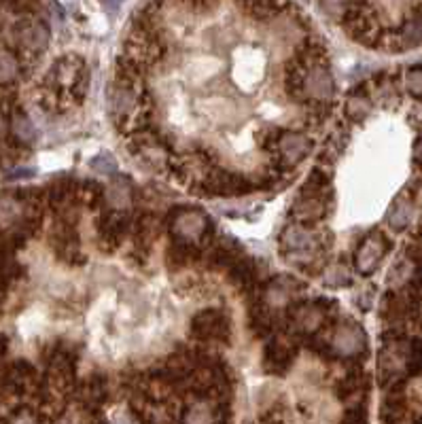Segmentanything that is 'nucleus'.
<instances>
[{"instance_id":"obj_23","label":"nucleus","mask_w":422,"mask_h":424,"mask_svg":"<svg viewBox=\"0 0 422 424\" xmlns=\"http://www.w3.org/2000/svg\"><path fill=\"white\" fill-rule=\"evenodd\" d=\"M414 159L422 164V132H420V136H418V140L414 145Z\"/></svg>"},{"instance_id":"obj_15","label":"nucleus","mask_w":422,"mask_h":424,"mask_svg":"<svg viewBox=\"0 0 422 424\" xmlns=\"http://www.w3.org/2000/svg\"><path fill=\"white\" fill-rule=\"evenodd\" d=\"M369 109H371L369 98L363 96L361 92H354V94L348 96V100H346V115H348L350 119H354V121L365 119L367 113H369Z\"/></svg>"},{"instance_id":"obj_2","label":"nucleus","mask_w":422,"mask_h":424,"mask_svg":"<svg viewBox=\"0 0 422 424\" xmlns=\"http://www.w3.org/2000/svg\"><path fill=\"white\" fill-rule=\"evenodd\" d=\"M327 348L337 356H358L367 350L365 331L356 322L346 320L333 329V335H331Z\"/></svg>"},{"instance_id":"obj_19","label":"nucleus","mask_w":422,"mask_h":424,"mask_svg":"<svg viewBox=\"0 0 422 424\" xmlns=\"http://www.w3.org/2000/svg\"><path fill=\"white\" fill-rule=\"evenodd\" d=\"M342 424H369V416H367V407L365 403H354L346 409Z\"/></svg>"},{"instance_id":"obj_7","label":"nucleus","mask_w":422,"mask_h":424,"mask_svg":"<svg viewBox=\"0 0 422 424\" xmlns=\"http://www.w3.org/2000/svg\"><path fill=\"white\" fill-rule=\"evenodd\" d=\"M295 358V346L287 337H272L263 350V365L272 373H282Z\"/></svg>"},{"instance_id":"obj_16","label":"nucleus","mask_w":422,"mask_h":424,"mask_svg":"<svg viewBox=\"0 0 422 424\" xmlns=\"http://www.w3.org/2000/svg\"><path fill=\"white\" fill-rule=\"evenodd\" d=\"M11 132L16 134V138H20L22 143H32L37 138V130L32 126V121L26 115H16L11 121Z\"/></svg>"},{"instance_id":"obj_12","label":"nucleus","mask_w":422,"mask_h":424,"mask_svg":"<svg viewBox=\"0 0 422 424\" xmlns=\"http://www.w3.org/2000/svg\"><path fill=\"white\" fill-rule=\"evenodd\" d=\"M130 200H132V181L123 174H117L107 189V202L115 210H121L130 206Z\"/></svg>"},{"instance_id":"obj_1","label":"nucleus","mask_w":422,"mask_h":424,"mask_svg":"<svg viewBox=\"0 0 422 424\" xmlns=\"http://www.w3.org/2000/svg\"><path fill=\"white\" fill-rule=\"evenodd\" d=\"M210 229L208 217L198 208H176L170 214V231L181 242H195Z\"/></svg>"},{"instance_id":"obj_20","label":"nucleus","mask_w":422,"mask_h":424,"mask_svg":"<svg viewBox=\"0 0 422 424\" xmlns=\"http://www.w3.org/2000/svg\"><path fill=\"white\" fill-rule=\"evenodd\" d=\"M325 282L329 286H335V289H342V286H348L350 284V274L344 269V267H331L327 274H325Z\"/></svg>"},{"instance_id":"obj_6","label":"nucleus","mask_w":422,"mask_h":424,"mask_svg":"<svg viewBox=\"0 0 422 424\" xmlns=\"http://www.w3.org/2000/svg\"><path fill=\"white\" fill-rule=\"evenodd\" d=\"M312 151V140L297 132H284L278 138V153L284 168H295L301 164Z\"/></svg>"},{"instance_id":"obj_11","label":"nucleus","mask_w":422,"mask_h":424,"mask_svg":"<svg viewBox=\"0 0 422 424\" xmlns=\"http://www.w3.org/2000/svg\"><path fill=\"white\" fill-rule=\"evenodd\" d=\"M325 308H327L325 303H316V301L297 308L295 314H293L297 329L303 331V333H312V331H316V329L320 327L322 318H325Z\"/></svg>"},{"instance_id":"obj_9","label":"nucleus","mask_w":422,"mask_h":424,"mask_svg":"<svg viewBox=\"0 0 422 424\" xmlns=\"http://www.w3.org/2000/svg\"><path fill=\"white\" fill-rule=\"evenodd\" d=\"M20 43L28 52H43L49 43V30L43 22H24L20 26Z\"/></svg>"},{"instance_id":"obj_14","label":"nucleus","mask_w":422,"mask_h":424,"mask_svg":"<svg viewBox=\"0 0 422 424\" xmlns=\"http://www.w3.org/2000/svg\"><path fill=\"white\" fill-rule=\"evenodd\" d=\"M405 373L409 377L422 375V339L414 337L407 341V356H405Z\"/></svg>"},{"instance_id":"obj_8","label":"nucleus","mask_w":422,"mask_h":424,"mask_svg":"<svg viewBox=\"0 0 422 424\" xmlns=\"http://www.w3.org/2000/svg\"><path fill=\"white\" fill-rule=\"evenodd\" d=\"M327 212V202L316 189H301V200L293 206V217L299 223L316 221Z\"/></svg>"},{"instance_id":"obj_5","label":"nucleus","mask_w":422,"mask_h":424,"mask_svg":"<svg viewBox=\"0 0 422 424\" xmlns=\"http://www.w3.org/2000/svg\"><path fill=\"white\" fill-rule=\"evenodd\" d=\"M193 333L202 339H227L229 337V320L221 310H202L195 314L193 325H191Z\"/></svg>"},{"instance_id":"obj_3","label":"nucleus","mask_w":422,"mask_h":424,"mask_svg":"<svg viewBox=\"0 0 422 424\" xmlns=\"http://www.w3.org/2000/svg\"><path fill=\"white\" fill-rule=\"evenodd\" d=\"M335 85H333V77L329 73V68L325 64H314L312 68H308L301 77V96H306L308 100H316V102H327L333 98Z\"/></svg>"},{"instance_id":"obj_17","label":"nucleus","mask_w":422,"mask_h":424,"mask_svg":"<svg viewBox=\"0 0 422 424\" xmlns=\"http://www.w3.org/2000/svg\"><path fill=\"white\" fill-rule=\"evenodd\" d=\"M405 90L411 98H422V64L407 68L405 73Z\"/></svg>"},{"instance_id":"obj_21","label":"nucleus","mask_w":422,"mask_h":424,"mask_svg":"<svg viewBox=\"0 0 422 424\" xmlns=\"http://www.w3.org/2000/svg\"><path fill=\"white\" fill-rule=\"evenodd\" d=\"M92 166H94V170H98L102 174H113L117 168V162L111 153H100L98 157L92 159Z\"/></svg>"},{"instance_id":"obj_22","label":"nucleus","mask_w":422,"mask_h":424,"mask_svg":"<svg viewBox=\"0 0 422 424\" xmlns=\"http://www.w3.org/2000/svg\"><path fill=\"white\" fill-rule=\"evenodd\" d=\"M35 174H37V172H35L32 168H30V170H28V168H22V170H13V172H9L7 178H9V181H20V178H32Z\"/></svg>"},{"instance_id":"obj_24","label":"nucleus","mask_w":422,"mask_h":424,"mask_svg":"<svg viewBox=\"0 0 422 424\" xmlns=\"http://www.w3.org/2000/svg\"><path fill=\"white\" fill-rule=\"evenodd\" d=\"M414 424H422V416H420V418H418V420H416Z\"/></svg>"},{"instance_id":"obj_13","label":"nucleus","mask_w":422,"mask_h":424,"mask_svg":"<svg viewBox=\"0 0 422 424\" xmlns=\"http://www.w3.org/2000/svg\"><path fill=\"white\" fill-rule=\"evenodd\" d=\"M411 214H414V206L409 200H403V198H397L394 204L390 206L388 214H386V221L388 225L394 229V231H401L409 225L411 221Z\"/></svg>"},{"instance_id":"obj_4","label":"nucleus","mask_w":422,"mask_h":424,"mask_svg":"<svg viewBox=\"0 0 422 424\" xmlns=\"http://www.w3.org/2000/svg\"><path fill=\"white\" fill-rule=\"evenodd\" d=\"M388 246H390V242L382 236V234H371V236H367L363 242H361V246L356 248V253H354V267L361 272V274H373L375 269H378V265L382 263V259H384V255H386V250H388Z\"/></svg>"},{"instance_id":"obj_18","label":"nucleus","mask_w":422,"mask_h":424,"mask_svg":"<svg viewBox=\"0 0 422 424\" xmlns=\"http://www.w3.org/2000/svg\"><path fill=\"white\" fill-rule=\"evenodd\" d=\"M16 77H18V60L7 52H0V83H9Z\"/></svg>"},{"instance_id":"obj_10","label":"nucleus","mask_w":422,"mask_h":424,"mask_svg":"<svg viewBox=\"0 0 422 424\" xmlns=\"http://www.w3.org/2000/svg\"><path fill=\"white\" fill-rule=\"evenodd\" d=\"M280 244L289 250V253H295V255H306L308 250L314 248V238L312 234L301 227V225H289L282 236H280Z\"/></svg>"}]
</instances>
